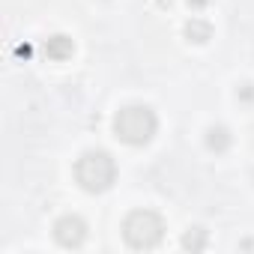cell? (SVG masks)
I'll use <instances>...</instances> for the list:
<instances>
[{
	"mask_svg": "<svg viewBox=\"0 0 254 254\" xmlns=\"http://www.w3.org/2000/svg\"><path fill=\"white\" fill-rule=\"evenodd\" d=\"M159 129V117L150 105H126L117 111L114 117V132L123 144H129V147H141L147 141H153Z\"/></svg>",
	"mask_w": 254,
	"mask_h": 254,
	"instance_id": "6da1fadb",
	"label": "cell"
},
{
	"mask_svg": "<svg viewBox=\"0 0 254 254\" xmlns=\"http://www.w3.org/2000/svg\"><path fill=\"white\" fill-rule=\"evenodd\" d=\"M75 180L84 191H105L117 180V165L105 150H90L75 162Z\"/></svg>",
	"mask_w": 254,
	"mask_h": 254,
	"instance_id": "7a4b0ae2",
	"label": "cell"
},
{
	"mask_svg": "<svg viewBox=\"0 0 254 254\" xmlns=\"http://www.w3.org/2000/svg\"><path fill=\"white\" fill-rule=\"evenodd\" d=\"M123 236L132 248H156L165 236V221L153 209H135L123 224Z\"/></svg>",
	"mask_w": 254,
	"mask_h": 254,
	"instance_id": "3957f363",
	"label": "cell"
},
{
	"mask_svg": "<svg viewBox=\"0 0 254 254\" xmlns=\"http://www.w3.org/2000/svg\"><path fill=\"white\" fill-rule=\"evenodd\" d=\"M54 236H57V242L63 248H78L84 242V236H87V224L78 215H66V218H60L54 224Z\"/></svg>",
	"mask_w": 254,
	"mask_h": 254,
	"instance_id": "277c9868",
	"label": "cell"
},
{
	"mask_svg": "<svg viewBox=\"0 0 254 254\" xmlns=\"http://www.w3.org/2000/svg\"><path fill=\"white\" fill-rule=\"evenodd\" d=\"M42 51H45V57L48 60H66V57H72V51H75V45H72V39L69 36H48L45 42H42Z\"/></svg>",
	"mask_w": 254,
	"mask_h": 254,
	"instance_id": "5b68a950",
	"label": "cell"
},
{
	"mask_svg": "<svg viewBox=\"0 0 254 254\" xmlns=\"http://www.w3.org/2000/svg\"><path fill=\"white\" fill-rule=\"evenodd\" d=\"M230 144H233V138H230V132L224 129V126H209L206 129V147L212 153H224Z\"/></svg>",
	"mask_w": 254,
	"mask_h": 254,
	"instance_id": "8992f818",
	"label": "cell"
},
{
	"mask_svg": "<svg viewBox=\"0 0 254 254\" xmlns=\"http://www.w3.org/2000/svg\"><path fill=\"white\" fill-rule=\"evenodd\" d=\"M186 36H189L191 42H206V39L212 36V27H209V21H203V18H191V21L186 24Z\"/></svg>",
	"mask_w": 254,
	"mask_h": 254,
	"instance_id": "52a82bcc",
	"label": "cell"
},
{
	"mask_svg": "<svg viewBox=\"0 0 254 254\" xmlns=\"http://www.w3.org/2000/svg\"><path fill=\"white\" fill-rule=\"evenodd\" d=\"M236 96L245 99V102H251V99H254V84H242V90H239Z\"/></svg>",
	"mask_w": 254,
	"mask_h": 254,
	"instance_id": "ba28073f",
	"label": "cell"
},
{
	"mask_svg": "<svg viewBox=\"0 0 254 254\" xmlns=\"http://www.w3.org/2000/svg\"><path fill=\"white\" fill-rule=\"evenodd\" d=\"M206 3H209V0H189V6H191V9H203Z\"/></svg>",
	"mask_w": 254,
	"mask_h": 254,
	"instance_id": "9c48e42d",
	"label": "cell"
}]
</instances>
